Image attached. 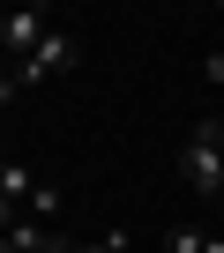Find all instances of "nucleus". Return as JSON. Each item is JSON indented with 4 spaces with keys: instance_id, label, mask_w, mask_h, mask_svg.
<instances>
[{
    "instance_id": "1",
    "label": "nucleus",
    "mask_w": 224,
    "mask_h": 253,
    "mask_svg": "<svg viewBox=\"0 0 224 253\" xmlns=\"http://www.w3.org/2000/svg\"><path fill=\"white\" fill-rule=\"evenodd\" d=\"M179 179H187V194L224 201V119H202L179 142Z\"/></svg>"
},
{
    "instance_id": "2",
    "label": "nucleus",
    "mask_w": 224,
    "mask_h": 253,
    "mask_svg": "<svg viewBox=\"0 0 224 253\" xmlns=\"http://www.w3.org/2000/svg\"><path fill=\"white\" fill-rule=\"evenodd\" d=\"M67 60H75V38L53 23V30L38 38V52H30V60H15V82H23V89H38V82H45V75H60Z\"/></svg>"
},
{
    "instance_id": "3",
    "label": "nucleus",
    "mask_w": 224,
    "mask_h": 253,
    "mask_svg": "<svg viewBox=\"0 0 224 253\" xmlns=\"http://www.w3.org/2000/svg\"><path fill=\"white\" fill-rule=\"evenodd\" d=\"M45 30H53L45 8H8V15H0V52H8V60H30Z\"/></svg>"
},
{
    "instance_id": "4",
    "label": "nucleus",
    "mask_w": 224,
    "mask_h": 253,
    "mask_svg": "<svg viewBox=\"0 0 224 253\" xmlns=\"http://www.w3.org/2000/svg\"><path fill=\"white\" fill-rule=\"evenodd\" d=\"M165 246H172V253H224V238H209V231H194V223H172Z\"/></svg>"
},
{
    "instance_id": "5",
    "label": "nucleus",
    "mask_w": 224,
    "mask_h": 253,
    "mask_svg": "<svg viewBox=\"0 0 224 253\" xmlns=\"http://www.w3.org/2000/svg\"><path fill=\"white\" fill-rule=\"evenodd\" d=\"M30 194H38V186H30V171H23V164H0V201H15V209H23Z\"/></svg>"
},
{
    "instance_id": "6",
    "label": "nucleus",
    "mask_w": 224,
    "mask_h": 253,
    "mask_svg": "<svg viewBox=\"0 0 224 253\" xmlns=\"http://www.w3.org/2000/svg\"><path fill=\"white\" fill-rule=\"evenodd\" d=\"M75 253H135V238H127V231H105V238H82Z\"/></svg>"
},
{
    "instance_id": "7",
    "label": "nucleus",
    "mask_w": 224,
    "mask_h": 253,
    "mask_svg": "<svg viewBox=\"0 0 224 253\" xmlns=\"http://www.w3.org/2000/svg\"><path fill=\"white\" fill-rule=\"evenodd\" d=\"M53 209H60V186H38V194H30V209H23V216H38V223H45V216H53Z\"/></svg>"
},
{
    "instance_id": "8",
    "label": "nucleus",
    "mask_w": 224,
    "mask_h": 253,
    "mask_svg": "<svg viewBox=\"0 0 224 253\" xmlns=\"http://www.w3.org/2000/svg\"><path fill=\"white\" fill-rule=\"evenodd\" d=\"M15 216H23V209H15V201H0V231H8V223H15Z\"/></svg>"
},
{
    "instance_id": "9",
    "label": "nucleus",
    "mask_w": 224,
    "mask_h": 253,
    "mask_svg": "<svg viewBox=\"0 0 224 253\" xmlns=\"http://www.w3.org/2000/svg\"><path fill=\"white\" fill-rule=\"evenodd\" d=\"M67 253H75V246H67Z\"/></svg>"
}]
</instances>
